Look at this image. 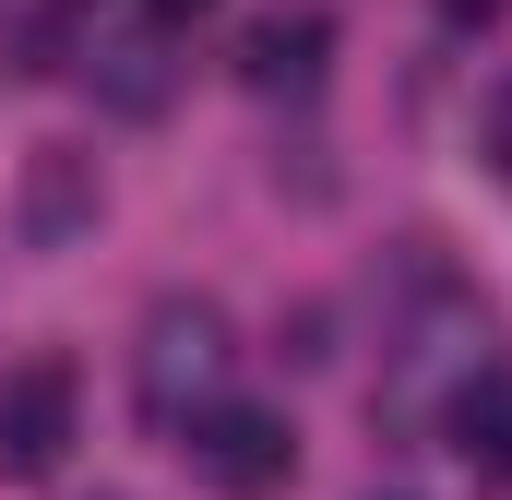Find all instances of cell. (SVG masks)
<instances>
[{
	"label": "cell",
	"mask_w": 512,
	"mask_h": 500,
	"mask_svg": "<svg viewBox=\"0 0 512 500\" xmlns=\"http://www.w3.org/2000/svg\"><path fill=\"white\" fill-rule=\"evenodd\" d=\"M191 465H203V489H227V500H274L298 477V429L274 405H203L191 417Z\"/></svg>",
	"instance_id": "2"
},
{
	"label": "cell",
	"mask_w": 512,
	"mask_h": 500,
	"mask_svg": "<svg viewBox=\"0 0 512 500\" xmlns=\"http://www.w3.org/2000/svg\"><path fill=\"white\" fill-rule=\"evenodd\" d=\"M322 48H334V24H322V12H262L251 48H239V84L298 96V84H322Z\"/></svg>",
	"instance_id": "5"
},
{
	"label": "cell",
	"mask_w": 512,
	"mask_h": 500,
	"mask_svg": "<svg viewBox=\"0 0 512 500\" xmlns=\"http://www.w3.org/2000/svg\"><path fill=\"white\" fill-rule=\"evenodd\" d=\"M84 203H96V191H84V167H72V155H48V167H36V239H60Z\"/></svg>",
	"instance_id": "6"
},
{
	"label": "cell",
	"mask_w": 512,
	"mask_h": 500,
	"mask_svg": "<svg viewBox=\"0 0 512 500\" xmlns=\"http://www.w3.org/2000/svg\"><path fill=\"white\" fill-rule=\"evenodd\" d=\"M72 417H84L72 358H24V370H0V477H60Z\"/></svg>",
	"instance_id": "3"
},
{
	"label": "cell",
	"mask_w": 512,
	"mask_h": 500,
	"mask_svg": "<svg viewBox=\"0 0 512 500\" xmlns=\"http://www.w3.org/2000/svg\"><path fill=\"white\" fill-rule=\"evenodd\" d=\"M143 12H155V24H191V12H215V0H143Z\"/></svg>",
	"instance_id": "7"
},
{
	"label": "cell",
	"mask_w": 512,
	"mask_h": 500,
	"mask_svg": "<svg viewBox=\"0 0 512 500\" xmlns=\"http://www.w3.org/2000/svg\"><path fill=\"white\" fill-rule=\"evenodd\" d=\"M227 310L215 298H167L155 322H143V346H131V393H143V417L155 429H191L215 393H227Z\"/></svg>",
	"instance_id": "1"
},
{
	"label": "cell",
	"mask_w": 512,
	"mask_h": 500,
	"mask_svg": "<svg viewBox=\"0 0 512 500\" xmlns=\"http://www.w3.org/2000/svg\"><path fill=\"white\" fill-rule=\"evenodd\" d=\"M441 441L477 489H512V370H465L453 405H441Z\"/></svg>",
	"instance_id": "4"
}]
</instances>
